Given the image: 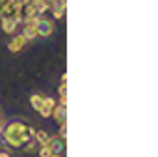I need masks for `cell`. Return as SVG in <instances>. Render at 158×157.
I'll use <instances>...</instances> for the list:
<instances>
[{
	"label": "cell",
	"instance_id": "6da1fadb",
	"mask_svg": "<svg viewBox=\"0 0 158 157\" xmlns=\"http://www.w3.org/2000/svg\"><path fill=\"white\" fill-rule=\"evenodd\" d=\"M34 131H35V129L24 125L23 122H11V123H8V125L2 129L6 142H8L10 146H13V148H21V146H24L30 138H34Z\"/></svg>",
	"mask_w": 158,
	"mask_h": 157
},
{
	"label": "cell",
	"instance_id": "7a4b0ae2",
	"mask_svg": "<svg viewBox=\"0 0 158 157\" xmlns=\"http://www.w3.org/2000/svg\"><path fill=\"white\" fill-rule=\"evenodd\" d=\"M35 30H37V36L39 38H48V36H52V32H54V23L50 21V19H45L43 15L39 17V23H37V26H35Z\"/></svg>",
	"mask_w": 158,
	"mask_h": 157
},
{
	"label": "cell",
	"instance_id": "3957f363",
	"mask_svg": "<svg viewBox=\"0 0 158 157\" xmlns=\"http://www.w3.org/2000/svg\"><path fill=\"white\" fill-rule=\"evenodd\" d=\"M58 103H56V99L54 97H43V103H41V109L37 110L43 118H50V114H52V110H54V107H56Z\"/></svg>",
	"mask_w": 158,
	"mask_h": 157
},
{
	"label": "cell",
	"instance_id": "277c9868",
	"mask_svg": "<svg viewBox=\"0 0 158 157\" xmlns=\"http://www.w3.org/2000/svg\"><path fill=\"white\" fill-rule=\"evenodd\" d=\"M26 43H28V39H26L23 34H19V36H15V38L8 43V49H10V52H13V54H15V52H21V51L24 49V45H26Z\"/></svg>",
	"mask_w": 158,
	"mask_h": 157
},
{
	"label": "cell",
	"instance_id": "5b68a950",
	"mask_svg": "<svg viewBox=\"0 0 158 157\" xmlns=\"http://www.w3.org/2000/svg\"><path fill=\"white\" fill-rule=\"evenodd\" d=\"M50 116L56 120V123H63V122H67V107L58 103V105L54 107V110H52Z\"/></svg>",
	"mask_w": 158,
	"mask_h": 157
},
{
	"label": "cell",
	"instance_id": "8992f818",
	"mask_svg": "<svg viewBox=\"0 0 158 157\" xmlns=\"http://www.w3.org/2000/svg\"><path fill=\"white\" fill-rule=\"evenodd\" d=\"M47 144H48V148L52 150V153H61L63 148H65V140H63V138H58V137H50Z\"/></svg>",
	"mask_w": 158,
	"mask_h": 157
},
{
	"label": "cell",
	"instance_id": "52a82bcc",
	"mask_svg": "<svg viewBox=\"0 0 158 157\" xmlns=\"http://www.w3.org/2000/svg\"><path fill=\"white\" fill-rule=\"evenodd\" d=\"M0 26H2V30L6 34H13L17 28V23L13 17H0Z\"/></svg>",
	"mask_w": 158,
	"mask_h": 157
},
{
	"label": "cell",
	"instance_id": "ba28073f",
	"mask_svg": "<svg viewBox=\"0 0 158 157\" xmlns=\"http://www.w3.org/2000/svg\"><path fill=\"white\" fill-rule=\"evenodd\" d=\"M23 36H24L28 41H32V39L39 38V36H37V30H35V26H32V25H24V28H23Z\"/></svg>",
	"mask_w": 158,
	"mask_h": 157
},
{
	"label": "cell",
	"instance_id": "9c48e42d",
	"mask_svg": "<svg viewBox=\"0 0 158 157\" xmlns=\"http://www.w3.org/2000/svg\"><path fill=\"white\" fill-rule=\"evenodd\" d=\"M34 138H35V142L41 146V144H47V142H48L50 135H48L47 131H43V129H37V131H34Z\"/></svg>",
	"mask_w": 158,
	"mask_h": 157
},
{
	"label": "cell",
	"instance_id": "30bf717a",
	"mask_svg": "<svg viewBox=\"0 0 158 157\" xmlns=\"http://www.w3.org/2000/svg\"><path fill=\"white\" fill-rule=\"evenodd\" d=\"M65 10H67V4H58V6H52V8H50L54 19H61V17L65 15Z\"/></svg>",
	"mask_w": 158,
	"mask_h": 157
},
{
	"label": "cell",
	"instance_id": "8fae6325",
	"mask_svg": "<svg viewBox=\"0 0 158 157\" xmlns=\"http://www.w3.org/2000/svg\"><path fill=\"white\" fill-rule=\"evenodd\" d=\"M41 103H43V97H41L39 94H34V96L30 97V105H32L34 110H39V109H41Z\"/></svg>",
	"mask_w": 158,
	"mask_h": 157
},
{
	"label": "cell",
	"instance_id": "7c38bea8",
	"mask_svg": "<svg viewBox=\"0 0 158 157\" xmlns=\"http://www.w3.org/2000/svg\"><path fill=\"white\" fill-rule=\"evenodd\" d=\"M37 151H39V157H52V150L48 148V144H41Z\"/></svg>",
	"mask_w": 158,
	"mask_h": 157
},
{
	"label": "cell",
	"instance_id": "4fadbf2b",
	"mask_svg": "<svg viewBox=\"0 0 158 157\" xmlns=\"http://www.w3.org/2000/svg\"><path fill=\"white\" fill-rule=\"evenodd\" d=\"M24 150H26V151H28V153H32V151H35V150H37V142H35V140H32V138H30V140H28V144H26V146H24Z\"/></svg>",
	"mask_w": 158,
	"mask_h": 157
},
{
	"label": "cell",
	"instance_id": "5bb4252c",
	"mask_svg": "<svg viewBox=\"0 0 158 157\" xmlns=\"http://www.w3.org/2000/svg\"><path fill=\"white\" fill-rule=\"evenodd\" d=\"M65 137H67V122L60 123V138H63V140H65Z\"/></svg>",
	"mask_w": 158,
	"mask_h": 157
},
{
	"label": "cell",
	"instance_id": "9a60e30c",
	"mask_svg": "<svg viewBox=\"0 0 158 157\" xmlns=\"http://www.w3.org/2000/svg\"><path fill=\"white\" fill-rule=\"evenodd\" d=\"M2 129H4V120H2V114H0V133H2Z\"/></svg>",
	"mask_w": 158,
	"mask_h": 157
},
{
	"label": "cell",
	"instance_id": "2e32d148",
	"mask_svg": "<svg viewBox=\"0 0 158 157\" xmlns=\"http://www.w3.org/2000/svg\"><path fill=\"white\" fill-rule=\"evenodd\" d=\"M0 157H10V153L8 151H0Z\"/></svg>",
	"mask_w": 158,
	"mask_h": 157
},
{
	"label": "cell",
	"instance_id": "e0dca14e",
	"mask_svg": "<svg viewBox=\"0 0 158 157\" xmlns=\"http://www.w3.org/2000/svg\"><path fill=\"white\" fill-rule=\"evenodd\" d=\"M52 157H60V153H52Z\"/></svg>",
	"mask_w": 158,
	"mask_h": 157
},
{
	"label": "cell",
	"instance_id": "ac0fdd59",
	"mask_svg": "<svg viewBox=\"0 0 158 157\" xmlns=\"http://www.w3.org/2000/svg\"><path fill=\"white\" fill-rule=\"evenodd\" d=\"M2 2H4V0H0V8H2Z\"/></svg>",
	"mask_w": 158,
	"mask_h": 157
},
{
	"label": "cell",
	"instance_id": "d6986e66",
	"mask_svg": "<svg viewBox=\"0 0 158 157\" xmlns=\"http://www.w3.org/2000/svg\"><path fill=\"white\" fill-rule=\"evenodd\" d=\"M0 17H2V11H0Z\"/></svg>",
	"mask_w": 158,
	"mask_h": 157
}]
</instances>
